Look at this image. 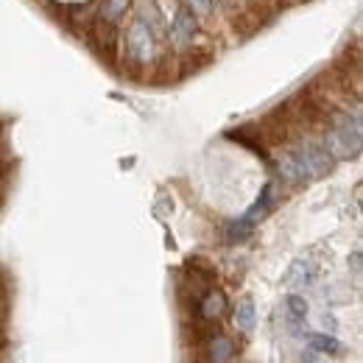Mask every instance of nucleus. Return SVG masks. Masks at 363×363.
<instances>
[{"mask_svg": "<svg viewBox=\"0 0 363 363\" xmlns=\"http://www.w3.org/2000/svg\"><path fill=\"white\" fill-rule=\"evenodd\" d=\"M235 324H238L240 330H252V327H255V302H252V299H243V302L238 305V311H235Z\"/></svg>", "mask_w": 363, "mask_h": 363, "instance_id": "nucleus-12", "label": "nucleus"}, {"mask_svg": "<svg viewBox=\"0 0 363 363\" xmlns=\"http://www.w3.org/2000/svg\"><path fill=\"white\" fill-rule=\"evenodd\" d=\"M224 311H227V296L221 294V291H204V296H201V302H199V313L201 318H207V321H216V318L224 316Z\"/></svg>", "mask_w": 363, "mask_h": 363, "instance_id": "nucleus-5", "label": "nucleus"}, {"mask_svg": "<svg viewBox=\"0 0 363 363\" xmlns=\"http://www.w3.org/2000/svg\"><path fill=\"white\" fill-rule=\"evenodd\" d=\"M316 279V266L313 263H308V260H296L288 274H285V282L291 285V288H305V285H311Z\"/></svg>", "mask_w": 363, "mask_h": 363, "instance_id": "nucleus-6", "label": "nucleus"}, {"mask_svg": "<svg viewBox=\"0 0 363 363\" xmlns=\"http://www.w3.org/2000/svg\"><path fill=\"white\" fill-rule=\"evenodd\" d=\"M294 157L299 160V165L305 168V174H308V179H318V177H327L330 171H333V165H335V157L324 148V145H318L313 140H305L296 151H294Z\"/></svg>", "mask_w": 363, "mask_h": 363, "instance_id": "nucleus-3", "label": "nucleus"}, {"mask_svg": "<svg viewBox=\"0 0 363 363\" xmlns=\"http://www.w3.org/2000/svg\"><path fill=\"white\" fill-rule=\"evenodd\" d=\"M199 11H204V14H213L216 11V6H218V0H190Z\"/></svg>", "mask_w": 363, "mask_h": 363, "instance_id": "nucleus-15", "label": "nucleus"}, {"mask_svg": "<svg viewBox=\"0 0 363 363\" xmlns=\"http://www.w3.org/2000/svg\"><path fill=\"white\" fill-rule=\"evenodd\" d=\"M207 355H210V363H229L235 358V344L227 335H213L207 344Z\"/></svg>", "mask_w": 363, "mask_h": 363, "instance_id": "nucleus-7", "label": "nucleus"}, {"mask_svg": "<svg viewBox=\"0 0 363 363\" xmlns=\"http://www.w3.org/2000/svg\"><path fill=\"white\" fill-rule=\"evenodd\" d=\"M279 174L291 182V184H299V182L308 179V174H305V168L299 165V160L294 157V151H291V154H282V160H279Z\"/></svg>", "mask_w": 363, "mask_h": 363, "instance_id": "nucleus-8", "label": "nucleus"}, {"mask_svg": "<svg viewBox=\"0 0 363 363\" xmlns=\"http://www.w3.org/2000/svg\"><path fill=\"white\" fill-rule=\"evenodd\" d=\"M269 207H272V184H266V187H263V193H260V199H257V201L252 204V210H249V213H246L243 218L255 224L257 218H263V216L269 213Z\"/></svg>", "mask_w": 363, "mask_h": 363, "instance_id": "nucleus-11", "label": "nucleus"}, {"mask_svg": "<svg viewBox=\"0 0 363 363\" xmlns=\"http://www.w3.org/2000/svg\"><path fill=\"white\" fill-rule=\"evenodd\" d=\"M311 350H316V352H327V355H338V352H344V347H341V341L338 338H333V335H311Z\"/></svg>", "mask_w": 363, "mask_h": 363, "instance_id": "nucleus-10", "label": "nucleus"}, {"mask_svg": "<svg viewBox=\"0 0 363 363\" xmlns=\"http://www.w3.org/2000/svg\"><path fill=\"white\" fill-rule=\"evenodd\" d=\"M196 31H199V23H196L193 11H190L187 6H182L179 11H177V17H174V26H171V40H174V45L177 48L193 45Z\"/></svg>", "mask_w": 363, "mask_h": 363, "instance_id": "nucleus-4", "label": "nucleus"}, {"mask_svg": "<svg viewBox=\"0 0 363 363\" xmlns=\"http://www.w3.org/2000/svg\"><path fill=\"white\" fill-rule=\"evenodd\" d=\"M361 121L358 115H335L333 118V129H330V140H327V151L333 157H341V160H350V157H358L361 154Z\"/></svg>", "mask_w": 363, "mask_h": 363, "instance_id": "nucleus-1", "label": "nucleus"}, {"mask_svg": "<svg viewBox=\"0 0 363 363\" xmlns=\"http://www.w3.org/2000/svg\"><path fill=\"white\" fill-rule=\"evenodd\" d=\"M352 269H355V272H361V255H358V252L352 255Z\"/></svg>", "mask_w": 363, "mask_h": 363, "instance_id": "nucleus-17", "label": "nucleus"}, {"mask_svg": "<svg viewBox=\"0 0 363 363\" xmlns=\"http://www.w3.org/2000/svg\"><path fill=\"white\" fill-rule=\"evenodd\" d=\"M285 308H288V313H291L294 321H305V316H308V302L302 296H296V294H291L285 299Z\"/></svg>", "mask_w": 363, "mask_h": 363, "instance_id": "nucleus-14", "label": "nucleus"}, {"mask_svg": "<svg viewBox=\"0 0 363 363\" xmlns=\"http://www.w3.org/2000/svg\"><path fill=\"white\" fill-rule=\"evenodd\" d=\"M129 3H132V0H106L98 17L106 20V23H112V26H118V23L123 20V14L129 11Z\"/></svg>", "mask_w": 363, "mask_h": 363, "instance_id": "nucleus-9", "label": "nucleus"}, {"mask_svg": "<svg viewBox=\"0 0 363 363\" xmlns=\"http://www.w3.org/2000/svg\"><path fill=\"white\" fill-rule=\"evenodd\" d=\"M302 361H305V363H318V352H316V350H308Z\"/></svg>", "mask_w": 363, "mask_h": 363, "instance_id": "nucleus-16", "label": "nucleus"}, {"mask_svg": "<svg viewBox=\"0 0 363 363\" xmlns=\"http://www.w3.org/2000/svg\"><path fill=\"white\" fill-rule=\"evenodd\" d=\"M157 28H151L143 17H137L135 23L129 26V31H126V53H129V59L137 62V65H148L151 59H154V53H157Z\"/></svg>", "mask_w": 363, "mask_h": 363, "instance_id": "nucleus-2", "label": "nucleus"}, {"mask_svg": "<svg viewBox=\"0 0 363 363\" xmlns=\"http://www.w3.org/2000/svg\"><path fill=\"white\" fill-rule=\"evenodd\" d=\"M252 229H255V224H252V221L238 218V221H232V224L227 227V240H229V243H240V240H246V238L252 235Z\"/></svg>", "mask_w": 363, "mask_h": 363, "instance_id": "nucleus-13", "label": "nucleus"}]
</instances>
